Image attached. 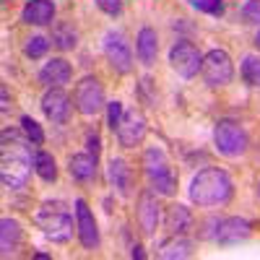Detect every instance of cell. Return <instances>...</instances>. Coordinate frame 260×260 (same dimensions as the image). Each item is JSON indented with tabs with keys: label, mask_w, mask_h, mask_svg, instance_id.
Masks as SVG:
<instances>
[{
	"label": "cell",
	"mask_w": 260,
	"mask_h": 260,
	"mask_svg": "<svg viewBox=\"0 0 260 260\" xmlns=\"http://www.w3.org/2000/svg\"><path fill=\"white\" fill-rule=\"evenodd\" d=\"M0 180L8 190H21L26 187L29 175H31V141L21 136L18 130L6 127L3 130V151H0Z\"/></svg>",
	"instance_id": "obj_1"
},
{
	"label": "cell",
	"mask_w": 260,
	"mask_h": 260,
	"mask_svg": "<svg viewBox=\"0 0 260 260\" xmlns=\"http://www.w3.org/2000/svg\"><path fill=\"white\" fill-rule=\"evenodd\" d=\"M232 195H234V182L219 167L201 169L190 182V201L201 208L224 206L232 201Z\"/></svg>",
	"instance_id": "obj_2"
},
{
	"label": "cell",
	"mask_w": 260,
	"mask_h": 260,
	"mask_svg": "<svg viewBox=\"0 0 260 260\" xmlns=\"http://www.w3.org/2000/svg\"><path fill=\"white\" fill-rule=\"evenodd\" d=\"M34 224L52 242H68L73 237V216L62 201H45L34 213Z\"/></svg>",
	"instance_id": "obj_3"
},
{
	"label": "cell",
	"mask_w": 260,
	"mask_h": 260,
	"mask_svg": "<svg viewBox=\"0 0 260 260\" xmlns=\"http://www.w3.org/2000/svg\"><path fill=\"white\" fill-rule=\"evenodd\" d=\"M143 172H146V180H148L151 190L156 195H175L177 192V177H175V172H172V164L164 154V148H159V146L146 148Z\"/></svg>",
	"instance_id": "obj_4"
},
{
	"label": "cell",
	"mask_w": 260,
	"mask_h": 260,
	"mask_svg": "<svg viewBox=\"0 0 260 260\" xmlns=\"http://www.w3.org/2000/svg\"><path fill=\"white\" fill-rule=\"evenodd\" d=\"M213 146L221 156H229V159H237L247 151V133L240 122L234 120H221L216 122L213 127Z\"/></svg>",
	"instance_id": "obj_5"
},
{
	"label": "cell",
	"mask_w": 260,
	"mask_h": 260,
	"mask_svg": "<svg viewBox=\"0 0 260 260\" xmlns=\"http://www.w3.org/2000/svg\"><path fill=\"white\" fill-rule=\"evenodd\" d=\"M73 104L76 110L83 115V117H96L102 110H104V89L96 76H83L78 83H76V91H73Z\"/></svg>",
	"instance_id": "obj_6"
},
{
	"label": "cell",
	"mask_w": 260,
	"mask_h": 260,
	"mask_svg": "<svg viewBox=\"0 0 260 260\" xmlns=\"http://www.w3.org/2000/svg\"><path fill=\"white\" fill-rule=\"evenodd\" d=\"M201 76L211 89H221V86L232 83L234 78V62L229 57V52L224 50H211L203 55V65H201Z\"/></svg>",
	"instance_id": "obj_7"
},
{
	"label": "cell",
	"mask_w": 260,
	"mask_h": 260,
	"mask_svg": "<svg viewBox=\"0 0 260 260\" xmlns=\"http://www.w3.org/2000/svg\"><path fill=\"white\" fill-rule=\"evenodd\" d=\"M211 232L206 234V240H213L219 245H237L245 242L252 234V221L240 219V216H226V219H211Z\"/></svg>",
	"instance_id": "obj_8"
},
{
	"label": "cell",
	"mask_w": 260,
	"mask_h": 260,
	"mask_svg": "<svg viewBox=\"0 0 260 260\" xmlns=\"http://www.w3.org/2000/svg\"><path fill=\"white\" fill-rule=\"evenodd\" d=\"M169 65L177 71V76L192 78V76H198V71H201L203 55L198 52V47H195L192 42L180 39V42H175V45H172V50H169Z\"/></svg>",
	"instance_id": "obj_9"
},
{
	"label": "cell",
	"mask_w": 260,
	"mask_h": 260,
	"mask_svg": "<svg viewBox=\"0 0 260 260\" xmlns=\"http://www.w3.org/2000/svg\"><path fill=\"white\" fill-rule=\"evenodd\" d=\"M102 50H104V57H107V62L112 65L115 73L125 76V73L133 71V52H130L127 39L120 31H107L104 42H102Z\"/></svg>",
	"instance_id": "obj_10"
},
{
	"label": "cell",
	"mask_w": 260,
	"mask_h": 260,
	"mask_svg": "<svg viewBox=\"0 0 260 260\" xmlns=\"http://www.w3.org/2000/svg\"><path fill=\"white\" fill-rule=\"evenodd\" d=\"M76 232H78V240L86 250H96L102 237H99V226H96V219L83 198L76 201Z\"/></svg>",
	"instance_id": "obj_11"
},
{
	"label": "cell",
	"mask_w": 260,
	"mask_h": 260,
	"mask_svg": "<svg viewBox=\"0 0 260 260\" xmlns=\"http://www.w3.org/2000/svg\"><path fill=\"white\" fill-rule=\"evenodd\" d=\"M71 104L73 99L68 96V91H62V86H55V89H47L45 96H42V112L50 122L65 125L71 117Z\"/></svg>",
	"instance_id": "obj_12"
},
{
	"label": "cell",
	"mask_w": 260,
	"mask_h": 260,
	"mask_svg": "<svg viewBox=\"0 0 260 260\" xmlns=\"http://www.w3.org/2000/svg\"><path fill=\"white\" fill-rule=\"evenodd\" d=\"M146 130H148V127H146V120H143L141 115L125 112V115H122V122H120V127L115 130V133H117V141H120L122 148H136V146L143 143Z\"/></svg>",
	"instance_id": "obj_13"
},
{
	"label": "cell",
	"mask_w": 260,
	"mask_h": 260,
	"mask_svg": "<svg viewBox=\"0 0 260 260\" xmlns=\"http://www.w3.org/2000/svg\"><path fill=\"white\" fill-rule=\"evenodd\" d=\"M71 78H73V68H71V62L65 60V57H52V60H47L45 65H42V71H39V83L47 86V89L71 83Z\"/></svg>",
	"instance_id": "obj_14"
},
{
	"label": "cell",
	"mask_w": 260,
	"mask_h": 260,
	"mask_svg": "<svg viewBox=\"0 0 260 260\" xmlns=\"http://www.w3.org/2000/svg\"><path fill=\"white\" fill-rule=\"evenodd\" d=\"M161 221V208L156 203V195L154 192H141V198H138V224L143 229V234H154L156 226Z\"/></svg>",
	"instance_id": "obj_15"
},
{
	"label": "cell",
	"mask_w": 260,
	"mask_h": 260,
	"mask_svg": "<svg viewBox=\"0 0 260 260\" xmlns=\"http://www.w3.org/2000/svg\"><path fill=\"white\" fill-rule=\"evenodd\" d=\"M107 177H110V185L122 195V198H127L130 187H133V169H130V164L120 156H112L110 167H107Z\"/></svg>",
	"instance_id": "obj_16"
},
{
	"label": "cell",
	"mask_w": 260,
	"mask_h": 260,
	"mask_svg": "<svg viewBox=\"0 0 260 260\" xmlns=\"http://www.w3.org/2000/svg\"><path fill=\"white\" fill-rule=\"evenodd\" d=\"M21 18L31 26H50L55 21V3L52 0H29L21 11Z\"/></svg>",
	"instance_id": "obj_17"
},
{
	"label": "cell",
	"mask_w": 260,
	"mask_h": 260,
	"mask_svg": "<svg viewBox=\"0 0 260 260\" xmlns=\"http://www.w3.org/2000/svg\"><path fill=\"white\" fill-rule=\"evenodd\" d=\"M136 55H138V60L146 65V68H151V65L156 62V55H159V37H156V31L151 29V26H143V29L138 31Z\"/></svg>",
	"instance_id": "obj_18"
},
{
	"label": "cell",
	"mask_w": 260,
	"mask_h": 260,
	"mask_svg": "<svg viewBox=\"0 0 260 260\" xmlns=\"http://www.w3.org/2000/svg\"><path fill=\"white\" fill-rule=\"evenodd\" d=\"M159 257L164 260H185L192 257V240H187L185 234H172L169 240H164L156 250Z\"/></svg>",
	"instance_id": "obj_19"
},
{
	"label": "cell",
	"mask_w": 260,
	"mask_h": 260,
	"mask_svg": "<svg viewBox=\"0 0 260 260\" xmlns=\"http://www.w3.org/2000/svg\"><path fill=\"white\" fill-rule=\"evenodd\" d=\"M96 164H99V159L91 156L89 151L86 154H73L68 161V172L76 182H91L96 177Z\"/></svg>",
	"instance_id": "obj_20"
},
{
	"label": "cell",
	"mask_w": 260,
	"mask_h": 260,
	"mask_svg": "<svg viewBox=\"0 0 260 260\" xmlns=\"http://www.w3.org/2000/svg\"><path fill=\"white\" fill-rule=\"evenodd\" d=\"M21 240H24V229H21V224L16 219H6L0 221V250H3V257L13 255L21 245Z\"/></svg>",
	"instance_id": "obj_21"
},
{
	"label": "cell",
	"mask_w": 260,
	"mask_h": 260,
	"mask_svg": "<svg viewBox=\"0 0 260 260\" xmlns=\"http://www.w3.org/2000/svg\"><path fill=\"white\" fill-rule=\"evenodd\" d=\"M164 224L172 234H185L192 226V213L190 208H185L182 203H172L164 213Z\"/></svg>",
	"instance_id": "obj_22"
},
{
	"label": "cell",
	"mask_w": 260,
	"mask_h": 260,
	"mask_svg": "<svg viewBox=\"0 0 260 260\" xmlns=\"http://www.w3.org/2000/svg\"><path fill=\"white\" fill-rule=\"evenodd\" d=\"M52 45L60 47V50H76V45H78L76 26L68 24V21H57L52 26Z\"/></svg>",
	"instance_id": "obj_23"
},
{
	"label": "cell",
	"mask_w": 260,
	"mask_h": 260,
	"mask_svg": "<svg viewBox=\"0 0 260 260\" xmlns=\"http://www.w3.org/2000/svg\"><path fill=\"white\" fill-rule=\"evenodd\" d=\"M34 172L45 182H55L57 180V164H55V156L50 154V151H37L34 154Z\"/></svg>",
	"instance_id": "obj_24"
},
{
	"label": "cell",
	"mask_w": 260,
	"mask_h": 260,
	"mask_svg": "<svg viewBox=\"0 0 260 260\" xmlns=\"http://www.w3.org/2000/svg\"><path fill=\"white\" fill-rule=\"evenodd\" d=\"M240 73L245 78L247 86H252V89H260V57L255 55H247L240 65Z\"/></svg>",
	"instance_id": "obj_25"
},
{
	"label": "cell",
	"mask_w": 260,
	"mask_h": 260,
	"mask_svg": "<svg viewBox=\"0 0 260 260\" xmlns=\"http://www.w3.org/2000/svg\"><path fill=\"white\" fill-rule=\"evenodd\" d=\"M21 133H24L34 146H42V143H45V130H42V125H39L31 115H24V117H21Z\"/></svg>",
	"instance_id": "obj_26"
},
{
	"label": "cell",
	"mask_w": 260,
	"mask_h": 260,
	"mask_svg": "<svg viewBox=\"0 0 260 260\" xmlns=\"http://www.w3.org/2000/svg\"><path fill=\"white\" fill-rule=\"evenodd\" d=\"M50 42H52V39H47V37H31V39H26V45H24V55H26V57H31V60L45 57V55H47V50H50Z\"/></svg>",
	"instance_id": "obj_27"
},
{
	"label": "cell",
	"mask_w": 260,
	"mask_h": 260,
	"mask_svg": "<svg viewBox=\"0 0 260 260\" xmlns=\"http://www.w3.org/2000/svg\"><path fill=\"white\" fill-rule=\"evenodd\" d=\"M240 16L247 26H260V0H245L240 8Z\"/></svg>",
	"instance_id": "obj_28"
},
{
	"label": "cell",
	"mask_w": 260,
	"mask_h": 260,
	"mask_svg": "<svg viewBox=\"0 0 260 260\" xmlns=\"http://www.w3.org/2000/svg\"><path fill=\"white\" fill-rule=\"evenodd\" d=\"M187 3L195 11L208 13V16H221L224 13V0H187Z\"/></svg>",
	"instance_id": "obj_29"
},
{
	"label": "cell",
	"mask_w": 260,
	"mask_h": 260,
	"mask_svg": "<svg viewBox=\"0 0 260 260\" xmlns=\"http://www.w3.org/2000/svg\"><path fill=\"white\" fill-rule=\"evenodd\" d=\"M122 115H125V110H122V104H120V102H110V104H107V125H110L112 133L120 127Z\"/></svg>",
	"instance_id": "obj_30"
},
{
	"label": "cell",
	"mask_w": 260,
	"mask_h": 260,
	"mask_svg": "<svg viewBox=\"0 0 260 260\" xmlns=\"http://www.w3.org/2000/svg\"><path fill=\"white\" fill-rule=\"evenodd\" d=\"M94 3H96L107 16H120V13H122V0H94Z\"/></svg>",
	"instance_id": "obj_31"
},
{
	"label": "cell",
	"mask_w": 260,
	"mask_h": 260,
	"mask_svg": "<svg viewBox=\"0 0 260 260\" xmlns=\"http://www.w3.org/2000/svg\"><path fill=\"white\" fill-rule=\"evenodd\" d=\"M86 151H89L91 156L99 159V154H102V141H99L96 133H89V136H86Z\"/></svg>",
	"instance_id": "obj_32"
},
{
	"label": "cell",
	"mask_w": 260,
	"mask_h": 260,
	"mask_svg": "<svg viewBox=\"0 0 260 260\" xmlns=\"http://www.w3.org/2000/svg\"><path fill=\"white\" fill-rule=\"evenodd\" d=\"M130 255H133V257H138V260H146V250H143L141 245H133V250H130Z\"/></svg>",
	"instance_id": "obj_33"
},
{
	"label": "cell",
	"mask_w": 260,
	"mask_h": 260,
	"mask_svg": "<svg viewBox=\"0 0 260 260\" xmlns=\"http://www.w3.org/2000/svg\"><path fill=\"white\" fill-rule=\"evenodd\" d=\"M0 94H3V104H0V110H3V112H8V89H6V86H3V89H0Z\"/></svg>",
	"instance_id": "obj_34"
},
{
	"label": "cell",
	"mask_w": 260,
	"mask_h": 260,
	"mask_svg": "<svg viewBox=\"0 0 260 260\" xmlns=\"http://www.w3.org/2000/svg\"><path fill=\"white\" fill-rule=\"evenodd\" d=\"M255 47L260 50V29H257V34H255Z\"/></svg>",
	"instance_id": "obj_35"
},
{
	"label": "cell",
	"mask_w": 260,
	"mask_h": 260,
	"mask_svg": "<svg viewBox=\"0 0 260 260\" xmlns=\"http://www.w3.org/2000/svg\"><path fill=\"white\" fill-rule=\"evenodd\" d=\"M257 192H260V190H257Z\"/></svg>",
	"instance_id": "obj_36"
}]
</instances>
